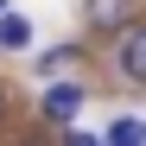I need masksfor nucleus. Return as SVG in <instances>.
<instances>
[{"label":"nucleus","mask_w":146,"mask_h":146,"mask_svg":"<svg viewBox=\"0 0 146 146\" xmlns=\"http://www.w3.org/2000/svg\"><path fill=\"white\" fill-rule=\"evenodd\" d=\"M26 44H32V19L0 7V51H26Z\"/></svg>","instance_id":"7ed1b4c3"},{"label":"nucleus","mask_w":146,"mask_h":146,"mask_svg":"<svg viewBox=\"0 0 146 146\" xmlns=\"http://www.w3.org/2000/svg\"><path fill=\"white\" fill-rule=\"evenodd\" d=\"M7 108H13V95H7V89H0V121H7Z\"/></svg>","instance_id":"0eeeda50"},{"label":"nucleus","mask_w":146,"mask_h":146,"mask_svg":"<svg viewBox=\"0 0 146 146\" xmlns=\"http://www.w3.org/2000/svg\"><path fill=\"white\" fill-rule=\"evenodd\" d=\"M127 19V0H114V7H95V26H121Z\"/></svg>","instance_id":"423d86ee"},{"label":"nucleus","mask_w":146,"mask_h":146,"mask_svg":"<svg viewBox=\"0 0 146 146\" xmlns=\"http://www.w3.org/2000/svg\"><path fill=\"white\" fill-rule=\"evenodd\" d=\"M114 76L133 83V89H146V19H133V26L114 38Z\"/></svg>","instance_id":"f257e3e1"},{"label":"nucleus","mask_w":146,"mask_h":146,"mask_svg":"<svg viewBox=\"0 0 146 146\" xmlns=\"http://www.w3.org/2000/svg\"><path fill=\"white\" fill-rule=\"evenodd\" d=\"M83 83H51L44 89V102H38V114H44V127H70L76 121V108H83Z\"/></svg>","instance_id":"f03ea898"},{"label":"nucleus","mask_w":146,"mask_h":146,"mask_svg":"<svg viewBox=\"0 0 146 146\" xmlns=\"http://www.w3.org/2000/svg\"><path fill=\"white\" fill-rule=\"evenodd\" d=\"M102 140H108V146H146V121H140V114H121V121H108Z\"/></svg>","instance_id":"20e7f679"},{"label":"nucleus","mask_w":146,"mask_h":146,"mask_svg":"<svg viewBox=\"0 0 146 146\" xmlns=\"http://www.w3.org/2000/svg\"><path fill=\"white\" fill-rule=\"evenodd\" d=\"M0 7H7V0H0Z\"/></svg>","instance_id":"6e6552de"},{"label":"nucleus","mask_w":146,"mask_h":146,"mask_svg":"<svg viewBox=\"0 0 146 146\" xmlns=\"http://www.w3.org/2000/svg\"><path fill=\"white\" fill-rule=\"evenodd\" d=\"M76 57H83V44H51V51L38 57V76H57V70H64V64H76Z\"/></svg>","instance_id":"39448f33"}]
</instances>
